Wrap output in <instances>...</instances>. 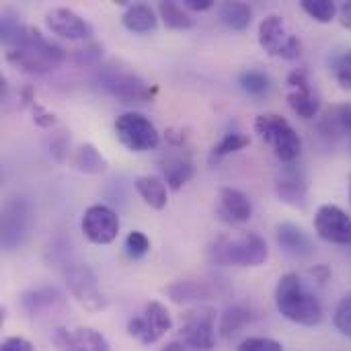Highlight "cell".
<instances>
[{
	"mask_svg": "<svg viewBox=\"0 0 351 351\" xmlns=\"http://www.w3.org/2000/svg\"><path fill=\"white\" fill-rule=\"evenodd\" d=\"M66 60L64 47L47 39L37 27H25L21 37L8 47L6 62L27 74H45Z\"/></svg>",
	"mask_w": 351,
	"mask_h": 351,
	"instance_id": "cell-1",
	"label": "cell"
},
{
	"mask_svg": "<svg viewBox=\"0 0 351 351\" xmlns=\"http://www.w3.org/2000/svg\"><path fill=\"white\" fill-rule=\"evenodd\" d=\"M276 306L280 315L296 325L315 327L323 321L321 300L304 286L298 274H284L276 286Z\"/></svg>",
	"mask_w": 351,
	"mask_h": 351,
	"instance_id": "cell-2",
	"label": "cell"
},
{
	"mask_svg": "<svg viewBox=\"0 0 351 351\" xmlns=\"http://www.w3.org/2000/svg\"><path fill=\"white\" fill-rule=\"evenodd\" d=\"M267 243L257 232L220 234L208 247V261L218 267H259L267 261Z\"/></svg>",
	"mask_w": 351,
	"mask_h": 351,
	"instance_id": "cell-3",
	"label": "cell"
},
{
	"mask_svg": "<svg viewBox=\"0 0 351 351\" xmlns=\"http://www.w3.org/2000/svg\"><path fill=\"white\" fill-rule=\"evenodd\" d=\"M95 82L103 93L121 103H148L156 95V86L146 82L134 68L119 60H111L97 70Z\"/></svg>",
	"mask_w": 351,
	"mask_h": 351,
	"instance_id": "cell-4",
	"label": "cell"
},
{
	"mask_svg": "<svg viewBox=\"0 0 351 351\" xmlns=\"http://www.w3.org/2000/svg\"><path fill=\"white\" fill-rule=\"evenodd\" d=\"M255 134L274 148L276 156L292 165L302 152V138L280 113H261L255 117Z\"/></svg>",
	"mask_w": 351,
	"mask_h": 351,
	"instance_id": "cell-5",
	"label": "cell"
},
{
	"mask_svg": "<svg viewBox=\"0 0 351 351\" xmlns=\"http://www.w3.org/2000/svg\"><path fill=\"white\" fill-rule=\"evenodd\" d=\"M115 136L130 152H148L160 144V134L156 125L142 113L130 111L115 119Z\"/></svg>",
	"mask_w": 351,
	"mask_h": 351,
	"instance_id": "cell-6",
	"label": "cell"
},
{
	"mask_svg": "<svg viewBox=\"0 0 351 351\" xmlns=\"http://www.w3.org/2000/svg\"><path fill=\"white\" fill-rule=\"evenodd\" d=\"M181 341L197 351H210L216 346V311L212 306H195L181 315Z\"/></svg>",
	"mask_w": 351,
	"mask_h": 351,
	"instance_id": "cell-7",
	"label": "cell"
},
{
	"mask_svg": "<svg viewBox=\"0 0 351 351\" xmlns=\"http://www.w3.org/2000/svg\"><path fill=\"white\" fill-rule=\"evenodd\" d=\"M171 329H173V317H171L169 308L158 300L148 302L144 306V313L140 317L130 319V323H128V333L134 339H138L142 346L156 343Z\"/></svg>",
	"mask_w": 351,
	"mask_h": 351,
	"instance_id": "cell-8",
	"label": "cell"
},
{
	"mask_svg": "<svg viewBox=\"0 0 351 351\" xmlns=\"http://www.w3.org/2000/svg\"><path fill=\"white\" fill-rule=\"evenodd\" d=\"M66 288L70 296L88 313H99L107 306V298L101 292L99 278L88 265H72L66 271Z\"/></svg>",
	"mask_w": 351,
	"mask_h": 351,
	"instance_id": "cell-9",
	"label": "cell"
},
{
	"mask_svg": "<svg viewBox=\"0 0 351 351\" xmlns=\"http://www.w3.org/2000/svg\"><path fill=\"white\" fill-rule=\"evenodd\" d=\"M2 247L12 251L25 243L31 230V206L23 197H10L2 208Z\"/></svg>",
	"mask_w": 351,
	"mask_h": 351,
	"instance_id": "cell-10",
	"label": "cell"
},
{
	"mask_svg": "<svg viewBox=\"0 0 351 351\" xmlns=\"http://www.w3.org/2000/svg\"><path fill=\"white\" fill-rule=\"evenodd\" d=\"M80 226L82 234L93 245H111L119 234V216L111 208L95 204L86 208Z\"/></svg>",
	"mask_w": 351,
	"mask_h": 351,
	"instance_id": "cell-11",
	"label": "cell"
},
{
	"mask_svg": "<svg viewBox=\"0 0 351 351\" xmlns=\"http://www.w3.org/2000/svg\"><path fill=\"white\" fill-rule=\"evenodd\" d=\"M315 230L331 245H351V218L339 206H321L315 214Z\"/></svg>",
	"mask_w": 351,
	"mask_h": 351,
	"instance_id": "cell-12",
	"label": "cell"
},
{
	"mask_svg": "<svg viewBox=\"0 0 351 351\" xmlns=\"http://www.w3.org/2000/svg\"><path fill=\"white\" fill-rule=\"evenodd\" d=\"M45 25L53 35L62 39L86 41L93 37V25L72 8H51L45 14Z\"/></svg>",
	"mask_w": 351,
	"mask_h": 351,
	"instance_id": "cell-13",
	"label": "cell"
},
{
	"mask_svg": "<svg viewBox=\"0 0 351 351\" xmlns=\"http://www.w3.org/2000/svg\"><path fill=\"white\" fill-rule=\"evenodd\" d=\"M51 341L58 351H111L109 341L90 327H60L53 331Z\"/></svg>",
	"mask_w": 351,
	"mask_h": 351,
	"instance_id": "cell-14",
	"label": "cell"
},
{
	"mask_svg": "<svg viewBox=\"0 0 351 351\" xmlns=\"http://www.w3.org/2000/svg\"><path fill=\"white\" fill-rule=\"evenodd\" d=\"M274 187H276V195L280 197V202H284L292 208H304L306 206L308 183H306L304 171L298 169L296 165H286L278 173Z\"/></svg>",
	"mask_w": 351,
	"mask_h": 351,
	"instance_id": "cell-15",
	"label": "cell"
},
{
	"mask_svg": "<svg viewBox=\"0 0 351 351\" xmlns=\"http://www.w3.org/2000/svg\"><path fill=\"white\" fill-rule=\"evenodd\" d=\"M276 241L282 247V251L296 259V261H311L317 253V247L313 243V239L308 237V232L292 222H282L276 228Z\"/></svg>",
	"mask_w": 351,
	"mask_h": 351,
	"instance_id": "cell-16",
	"label": "cell"
},
{
	"mask_svg": "<svg viewBox=\"0 0 351 351\" xmlns=\"http://www.w3.org/2000/svg\"><path fill=\"white\" fill-rule=\"evenodd\" d=\"M253 206L251 199L234 187H222L218 193V218L230 224H241L251 220Z\"/></svg>",
	"mask_w": 351,
	"mask_h": 351,
	"instance_id": "cell-17",
	"label": "cell"
},
{
	"mask_svg": "<svg viewBox=\"0 0 351 351\" xmlns=\"http://www.w3.org/2000/svg\"><path fill=\"white\" fill-rule=\"evenodd\" d=\"M290 33L286 31V23L280 14H267L261 23H259V45L276 58H282L288 41H290Z\"/></svg>",
	"mask_w": 351,
	"mask_h": 351,
	"instance_id": "cell-18",
	"label": "cell"
},
{
	"mask_svg": "<svg viewBox=\"0 0 351 351\" xmlns=\"http://www.w3.org/2000/svg\"><path fill=\"white\" fill-rule=\"evenodd\" d=\"M162 173H165V183L169 189L179 191L185 183H189L195 175L193 162L185 152H169L162 158Z\"/></svg>",
	"mask_w": 351,
	"mask_h": 351,
	"instance_id": "cell-19",
	"label": "cell"
},
{
	"mask_svg": "<svg viewBox=\"0 0 351 351\" xmlns=\"http://www.w3.org/2000/svg\"><path fill=\"white\" fill-rule=\"evenodd\" d=\"M286 99H288L290 109L302 119H315L319 115V111H321V97L313 88L311 80L296 86V88H290Z\"/></svg>",
	"mask_w": 351,
	"mask_h": 351,
	"instance_id": "cell-20",
	"label": "cell"
},
{
	"mask_svg": "<svg viewBox=\"0 0 351 351\" xmlns=\"http://www.w3.org/2000/svg\"><path fill=\"white\" fill-rule=\"evenodd\" d=\"M319 132L327 138L351 136V103L331 105L325 117L319 121Z\"/></svg>",
	"mask_w": 351,
	"mask_h": 351,
	"instance_id": "cell-21",
	"label": "cell"
},
{
	"mask_svg": "<svg viewBox=\"0 0 351 351\" xmlns=\"http://www.w3.org/2000/svg\"><path fill=\"white\" fill-rule=\"evenodd\" d=\"M165 294L177 302V304H189V302H202L210 300L214 296V290L206 282H195V280H179L173 282L165 288Z\"/></svg>",
	"mask_w": 351,
	"mask_h": 351,
	"instance_id": "cell-22",
	"label": "cell"
},
{
	"mask_svg": "<svg viewBox=\"0 0 351 351\" xmlns=\"http://www.w3.org/2000/svg\"><path fill=\"white\" fill-rule=\"evenodd\" d=\"M121 23L128 31L138 33V35L150 33L158 27V19H156L154 8L150 4H144V2L128 6V10L121 16Z\"/></svg>",
	"mask_w": 351,
	"mask_h": 351,
	"instance_id": "cell-23",
	"label": "cell"
},
{
	"mask_svg": "<svg viewBox=\"0 0 351 351\" xmlns=\"http://www.w3.org/2000/svg\"><path fill=\"white\" fill-rule=\"evenodd\" d=\"M138 195L142 197V202L146 206H150L152 210H165L169 204V195H167V183L160 177L154 175H144L138 177L134 183Z\"/></svg>",
	"mask_w": 351,
	"mask_h": 351,
	"instance_id": "cell-24",
	"label": "cell"
},
{
	"mask_svg": "<svg viewBox=\"0 0 351 351\" xmlns=\"http://www.w3.org/2000/svg\"><path fill=\"white\" fill-rule=\"evenodd\" d=\"M257 319V315L245 306V304H234V306H228L222 317H220V335L224 339H230L234 333H239L245 325L253 323Z\"/></svg>",
	"mask_w": 351,
	"mask_h": 351,
	"instance_id": "cell-25",
	"label": "cell"
},
{
	"mask_svg": "<svg viewBox=\"0 0 351 351\" xmlns=\"http://www.w3.org/2000/svg\"><path fill=\"white\" fill-rule=\"evenodd\" d=\"M72 165L76 171L84 175H101L107 171V158L97 150L95 144H82L72 158Z\"/></svg>",
	"mask_w": 351,
	"mask_h": 351,
	"instance_id": "cell-26",
	"label": "cell"
},
{
	"mask_svg": "<svg viewBox=\"0 0 351 351\" xmlns=\"http://www.w3.org/2000/svg\"><path fill=\"white\" fill-rule=\"evenodd\" d=\"M158 14L162 19V23L169 29L175 31H185V29H193L195 27V19L187 12V8L179 2L173 0H162L158 2Z\"/></svg>",
	"mask_w": 351,
	"mask_h": 351,
	"instance_id": "cell-27",
	"label": "cell"
},
{
	"mask_svg": "<svg viewBox=\"0 0 351 351\" xmlns=\"http://www.w3.org/2000/svg\"><path fill=\"white\" fill-rule=\"evenodd\" d=\"M218 14H220V21L232 31H247L253 21V10L245 2H224Z\"/></svg>",
	"mask_w": 351,
	"mask_h": 351,
	"instance_id": "cell-28",
	"label": "cell"
},
{
	"mask_svg": "<svg viewBox=\"0 0 351 351\" xmlns=\"http://www.w3.org/2000/svg\"><path fill=\"white\" fill-rule=\"evenodd\" d=\"M62 302V294L56 288H37L21 296V306L27 315H39L41 311Z\"/></svg>",
	"mask_w": 351,
	"mask_h": 351,
	"instance_id": "cell-29",
	"label": "cell"
},
{
	"mask_svg": "<svg viewBox=\"0 0 351 351\" xmlns=\"http://www.w3.org/2000/svg\"><path fill=\"white\" fill-rule=\"evenodd\" d=\"M27 25L21 23V16L12 8H4L0 16V39L6 47H10L23 33Z\"/></svg>",
	"mask_w": 351,
	"mask_h": 351,
	"instance_id": "cell-30",
	"label": "cell"
},
{
	"mask_svg": "<svg viewBox=\"0 0 351 351\" xmlns=\"http://www.w3.org/2000/svg\"><path fill=\"white\" fill-rule=\"evenodd\" d=\"M239 84L245 93L253 95V97H261L265 93H269L271 88V80L267 74L259 72V70H245L239 76Z\"/></svg>",
	"mask_w": 351,
	"mask_h": 351,
	"instance_id": "cell-31",
	"label": "cell"
},
{
	"mask_svg": "<svg viewBox=\"0 0 351 351\" xmlns=\"http://www.w3.org/2000/svg\"><path fill=\"white\" fill-rule=\"evenodd\" d=\"M300 8L317 23H331L337 14V4L333 0H302Z\"/></svg>",
	"mask_w": 351,
	"mask_h": 351,
	"instance_id": "cell-32",
	"label": "cell"
},
{
	"mask_svg": "<svg viewBox=\"0 0 351 351\" xmlns=\"http://www.w3.org/2000/svg\"><path fill=\"white\" fill-rule=\"evenodd\" d=\"M251 144V138L249 136H245V134H241V132H230V134H226L216 146H214V150H212V160L216 158H224V156H228V154H232V152H239V150H243L245 146H249Z\"/></svg>",
	"mask_w": 351,
	"mask_h": 351,
	"instance_id": "cell-33",
	"label": "cell"
},
{
	"mask_svg": "<svg viewBox=\"0 0 351 351\" xmlns=\"http://www.w3.org/2000/svg\"><path fill=\"white\" fill-rule=\"evenodd\" d=\"M70 56L78 66H97L103 58V45L95 43V41H86L78 47H74Z\"/></svg>",
	"mask_w": 351,
	"mask_h": 351,
	"instance_id": "cell-34",
	"label": "cell"
},
{
	"mask_svg": "<svg viewBox=\"0 0 351 351\" xmlns=\"http://www.w3.org/2000/svg\"><path fill=\"white\" fill-rule=\"evenodd\" d=\"M333 323H335V329L350 337L351 339V292H348L335 306V315H333Z\"/></svg>",
	"mask_w": 351,
	"mask_h": 351,
	"instance_id": "cell-35",
	"label": "cell"
},
{
	"mask_svg": "<svg viewBox=\"0 0 351 351\" xmlns=\"http://www.w3.org/2000/svg\"><path fill=\"white\" fill-rule=\"evenodd\" d=\"M148 251H150V239L144 232L134 230L125 237V253L132 259H142Z\"/></svg>",
	"mask_w": 351,
	"mask_h": 351,
	"instance_id": "cell-36",
	"label": "cell"
},
{
	"mask_svg": "<svg viewBox=\"0 0 351 351\" xmlns=\"http://www.w3.org/2000/svg\"><path fill=\"white\" fill-rule=\"evenodd\" d=\"M333 74H335V80L339 82L341 88L351 90V49L341 53L333 62Z\"/></svg>",
	"mask_w": 351,
	"mask_h": 351,
	"instance_id": "cell-37",
	"label": "cell"
},
{
	"mask_svg": "<svg viewBox=\"0 0 351 351\" xmlns=\"http://www.w3.org/2000/svg\"><path fill=\"white\" fill-rule=\"evenodd\" d=\"M237 351H284L282 343L269 337H249L245 339Z\"/></svg>",
	"mask_w": 351,
	"mask_h": 351,
	"instance_id": "cell-38",
	"label": "cell"
},
{
	"mask_svg": "<svg viewBox=\"0 0 351 351\" xmlns=\"http://www.w3.org/2000/svg\"><path fill=\"white\" fill-rule=\"evenodd\" d=\"M68 144H70V138H68V134H66V132H58V134H53V136H51V140H49V154H51L58 162H62V160H64V156H66Z\"/></svg>",
	"mask_w": 351,
	"mask_h": 351,
	"instance_id": "cell-39",
	"label": "cell"
},
{
	"mask_svg": "<svg viewBox=\"0 0 351 351\" xmlns=\"http://www.w3.org/2000/svg\"><path fill=\"white\" fill-rule=\"evenodd\" d=\"M31 113H33L35 125H39V128H43V130L53 128V125L58 123V117H56L53 113H49V111H47L43 105H39V103H33V105H31Z\"/></svg>",
	"mask_w": 351,
	"mask_h": 351,
	"instance_id": "cell-40",
	"label": "cell"
},
{
	"mask_svg": "<svg viewBox=\"0 0 351 351\" xmlns=\"http://www.w3.org/2000/svg\"><path fill=\"white\" fill-rule=\"evenodd\" d=\"M0 351H35V348L25 337H6L0 346Z\"/></svg>",
	"mask_w": 351,
	"mask_h": 351,
	"instance_id": "cell-41",
	"label": "cell"
},
{
	"mask_svg": "<svg viewBox=\"0 0 351 351\" xmlns=\"http://www.w3.org/2000/svg\"><path fill=\"white\" fill-rule=\"evenodd\" d=\"M311 276L315 278V282H319V284L323 286V284H327V280L331 278V269H329L327 265H315V267L311 269Z\"/></svg>",
	"mask_w": 351,
	"mask_h": 351,
	"instance_id": "cell-42",
	"label": "cell"
},
{
	"mask_svg": "<svg viewBox=\"0 0 351 351\" xmlns=\"http://www.w3.org/2000/svg\"><path fill=\"white\" fill-rule=\"evenodd\" d=\"M183 6L187 10H210L214 6V0H183Z\"/></svg>",
	"mask_w": 351,
	"mask_h": 351,
	"instance_id": "cell-43",
	"label": "cell"
},
{
	"mask_svg": "<svg viewBox=\"0 0 351 351\" xmlns=\"http://www.w3.org/2000/svg\"><path fill=\"white\" fill-rule=\"evenodd\" d=\"M21 103H23L25 107H31V105L35 103V90H33L31 84H25V86L21 88Z\"/></svg>",
	"mask_w": 351,
	"mask_h": 351,
	"instance_id": "cell-44",
	"label": "cell"
},
{
	"mask_svg": "<svg viewBox=\"0 0 351 351\" xmlns=\"http://www.w3.org/2000/svg\"><path fill=\"white\" fill-rule=\"evenodd\" d=\"M339 21L343 27L351 29V2H346L341 8H339Z\"/></svg>",
	"mask_w": 351,
	"mask_h": 351,
	"instance_id": "cell-45",
	"label": "cell"
},
{
	"mask_svg": "<svg viewBox=\"0 0 351 351\" xmlns=\"http://www.w3.org/2000/svg\"><path fill=\"white\" fill-rule=\"evenodd\" d=\"M160 351H197V350L189 348V346H187V343H183V341H171V343L162 346Z\"/></svg>",
	"mask_w": 351,
	"mask_h": 351,
	"instance_id": "cell-46",
	"label": "cell"
},
{
	"mask_svg": "<svg viewBox=\"0 0 351 351\" xmlns=\"http://www.w3.org/2000/svg\"><path fill=\"white\" fill-rule=\"evenodd\" d=\"M350 202H351V173H350Z\"/></svg>",
	"mask_w": 351,
	"mask_h": 351,
	"instance_id": "cell-47",
	"label": "cell"
}]
</instances>
